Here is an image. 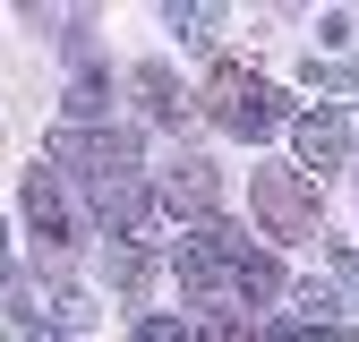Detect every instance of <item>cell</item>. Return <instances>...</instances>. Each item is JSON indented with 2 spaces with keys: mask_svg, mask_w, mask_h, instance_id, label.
Wrapping results in <instances>:
<instances>
[{
  "mask_svg": "<svg viewBox=\"0 0 359 342\" xmlns=\"http://www.w3.org/2000/svg\"><path fill=\"white\" fill-rule=\"evenodd\" d=\"M128 342H197V334L180 325V317H137V325H128Z\"/></svg>",
  "mask_w": 359,
  "mask_h": 342,
  "instance_id": "cell-14",
  "label": "cell"
},
{
  "mask_svg": "<svg viewBox=\"0 0 359 342\" xmlns=\"http://www.w3.org/2000/svg\"><path fill=\"white\" fill-rule=\"evenodd\" d=\"M103 111H111V77H103V69H77V86H69V128L103 120Z\"/></svg>",
  "mask_w": 359,
  "mask_h": 342,
  "instance_id": "cell-9",
  "label": "cell"
},
{
  "mask_svg": "<svg viewBox=\"0 0 359 342\" xmlns=\"http://www.w3.org/2000/svg\"><path fill=\"white\" fill-rule=\"evenodd\" d=\"M248 197H257V223L274 240H317V189H308L299 171H257Z\"/></svg>",
  "mask_w": 359,
  "mask_h": 342,
  "instance_id": "cell-4",
  "label": "cell"
},
{
  "mask_svg": "<svg viewBox=\"0 0 359 342\" xmlns=\"http://www.w3.org/2000/svg\"><path fill=\"white\" fill-rule=\"evenodd\" d=\"M205 342H265V334H257V325H240V317H214V334H205Z\"/></svg>",
  "mask_w": 359,
  "mask_h": 342,
  "instance_id": "cell-15",
  "label": "cell"
},
{
  "mask_svg": "<svg viewBox=\"0 0 359 342\" xmlns=\"http://www.w3.org/2000/svg\"><path fill=\"white\" fill-rule=\"evenodd\" d=\"M146 274H154V256H146L137 240H111V282H120V291H146Z\"/></svg>",
  "mask_w": 359,
  "mask_h": 342,
  "instance_id": "cell-10",
  "label": "cell"
},
{
  "mask_svg": "<svg viewBox=\"0 0 359 342\" xmlns=\"http://www.w3.org/2000/svg\"><path fill=\"white\" fill-rule=\"evenodd\" d=\"M26 223H34V240L43 248H69V205H60V180H52V171H26Z\"/></svg>",
  "mask_w": 359,
  "mask_h": 342,
  "instance_id": "cell-8",
  "label": "cell"
},
{
  "mask_svg": "<svg viewBox=\"0 0 359 342\" xmlns=\"http://www.w3.org/2000/svg\"><path fill=\"white\" fill-rule=\"evenodd\" d=\"M128 95L146 103V120H154V128H180V120L197 111V95H180V77H171L163 60H137V69H128Z\"/></svg>",
  "mask_w": 359,
  "mask_h": 342,
  "instance_id": "cell-7",
  "label": "cell"
},
{
  "mask_svg": "<svg viewBox=\"0 0 359 342\" xmlns=\"http://www.w3.org/2000/svg\"><path fill=\"white\" fill-rule=\"evenodd\" d=\"M52 163L69 171V180H120V171H137V137L128 128H60L52 137Z\"/></svg>",
  "mask_w": 359,
  "mask_h": 342,
  "instance_id": "cell-3",
  "label": "cell"
},
{
  "mask_svg": "<svg viewBox=\"0 0 359 342\" xmlns=\"http://www.w3.org/2000/svg\"><path fill=\"white\" fill-rule=\"evenodd\" d=\"M9 274H18V266H9V231H0V282H9Z\"/></svg>",
  "mask_w": 359,
  "mask_h": 342,
  "instance_id": "cell-16",
  "label": "cell"
},
{
  "mask_svg": "<svg viewBox=\"0 0 359 342\" xmlns=\"http://www.w3.org/2000/svg\"><path fill=\"white\" fill-rule=\"evenodd\" d=\"M95 325V299L86 291H52V334H86Z\"/></svg>",
  "mask_w": 359,
  "mask_h": 342,
  "instance_id": "cell-12",
  "label": "cell"
},
{
  "mask_svg": "<svg viewBox=\"0 0 359 342\" xmlns=\"http://www.w3.org/2000/svg\"><path fill=\"white\" fill-rule=\"evenodd\" d=\"M163 205H171V214H197V223H214V205H222V171L197 163V154H180V163L163 171Z\"/></svg>",
  "mask_w": 359,
  "mask_h": 342,
  "instance_id": "cell-5",
  "label": "cell"
},
{
  "mask_svg": "<svg viewBox=\"0 0 359 342\" xmlns=\"http://www.w3.org/2000/svg\"><path fill=\"white\" fill-rule=\"evenodd\" d=\"M163 18H171V34H180V43H214V26H222V9H180V0H171Z\"/></svg>",
  "mask_w": 359,
  "mask_h": 342,
  "instance_id": "cell-13",
  "label": "cell"
},
{
  "mask_svg": "<svg viewBox=\"0 0 359 342\" xmlns=\"http://www.w3.org/2000/svg\"><path fill=\"white\" fill-rule=\"evenodd\" d=\"M265 342H359V325H317V317H291V325H274Z\"/></svg>",
  "mask_w": 359,
  "mask_h": 342,
  "instance_id": "cell-11",
  "label": "cell"
},
{
  "mask_svg": "<svg viewBox=\"0 0 359 342\" xmlns=\"http://www.w3.org/2000/svg\"><path fill=\"white\" fill-rule=\"evenodd\" d=\"M197 103H205L214 128H231V137H274V128H283V86H265L240 60H214V77H205Z\"/></svg>",
  "mask_w": 359,
  "mask_h": 342,
  "instance_id": "cell-2",
  "label": "cell"
},
{
  "mask_svg": "<svg viewBox=\"0 0 359 342\" xmlns=\"http://www.w3.org/2000/svg\"><path fill=\"white\" fill-rule=\"evenodd\" d=\"M180 282H189V299H274L283 291V266L265 248H248L231 223H197L189 240H180Z\"/></svg>",
  "mask_w": 359,
  "mask_h": 342,
  "instance_id": "cell-1",
  "label": "cell"
},
{
  "mask_svg": "<svg viewBox=\"0 0 359 342\" xmlns=\"http://www.w3.org/2000/svg\"><path fill=\"white\" fill-rule=\"evenodd\" d=\"M291 146H299V171H334L342 146H351V120H342L334 103H317V111H299V120H291Z\"/></svg>",
  "mask_w": 359,
  "mask_h": 342,
  "instance_id": "cell-6",
  "label": "cell"
}]
</instances>
